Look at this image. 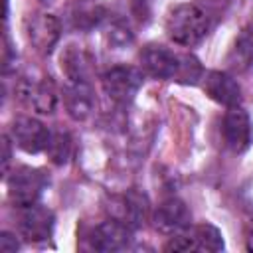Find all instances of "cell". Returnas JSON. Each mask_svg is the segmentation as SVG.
Listing matches in <instances>:
<instances>
[{"label":"cell","instance_id":"cell-1","mask_svg":"<svg viewBox=\"0 0 253 253\" xmlns=\"http://www.w3.org/2000/svg\"><path fill=\"white\" fill-rule=\"evenodd\" d=\"M140 69L144 75L162 81H180L194 85L202 79L204 69L190 53H176L160 43H146L138 53Z\"/></svg>","mask_w":253,"mask_h":253},{"label":"cell","instance_id":"cell-2","mask_svg":"<svg viewBox=\"0 0 253 253\" xmlns=\"http://www.w3.org/2000/svg\"><path fill=\"white\" fill-rule=\"evenodd\" d=\"M210 32L208 14L196 4H176L166 16V34L168 38L184 47L200 43Z\"/></svg>","mask_w":253,"mask_h":253},{"label":"cell","instance_id":"cell-3","mask_svg":"<svg viewBox=\"0 0 253 253\" xmlns=\"http://www.w3.org/2000/svg\"><path fill=\"white\" fill-rule=\"evenodd\" d=\"M144 83V71L132 65H115L101 77L103 91L117 105H128Z\"/></svg>","mask_w":253,"mask_h":253},{"label":"cell","instance_id":"cell-4","mask_svg":"<svg viewBox=\"0 0 253 253\" xmlns=\"http://www.w3.org/2000/svg\"><path fill=\"white\" fill-rule=\"evenodd\" d=\"M47 184L49 178L43 170L32 166H18L8 176V196L18 208L32 206L38 204Z\"/></svg>","mask_w":253,"mask_h":253},{"label":"cell","instance_id":"cell-5","mask_svg":"<svg viewBox=\"0 0 253 253\" xmlns=\"http://www.w3.org/2000/svg\"><path fill=\"white\" fill-rule=\"evenodd\" d=\"M166 251H221L223 235L211 223L190 225L186 231L172 235L164 245Z\"/></svg>","mask_w":253,"mask_h":253},{"label":"cell","instance_id":"cell-6","mask_svg":"<svg viewBox=\"0 0 253 253\" xmlns=\"http://www.w3.org/2000/svg\"><path fill=\"white\" fill-rule=\"evenodd\" d=\"M51 134L53 132L34 117H16L10 126V136L14 144L28 154H38L47 150Z\"/></svg>","mask_w":253,"mask_h":253},{"label":"cell","instance_id":"cell-7","mask_svg":"<svg viewBox=\"0 0 253 253\" xmlns=\"http://www.w3.org/2000/svg\"><path fill=\"white\" fill-rule=\"evenodd\" d=\"M26 38L36 51L47 55L61 38V24L53 14L47 12L30 14L26 18Z\"/></svg>","mask_w":253,"mask_h":253},{"label":"cell","instance_id":"cell-8","mask_svg":"<svg viewBox=\"0 0 253 253\" xmlns=\"http://www.w3.org/2000/svg\"><path fill=\"white\" fill-rule=\"evenodd\" d=\"M18 97L40 115H51L57 107V91L49 77H24L18 85Z\"/></svg>","mask_w":253,"mask_h":253},{"label":"cell","instance_id":"cell-9","mask_svg":"<svg viewBox=\"0 0 253 253\" xmlns=\"http://www.w3.org/2000/svg\"><path fill=\"white\" fill-rule=\"evenodd\" d=\"M223 140L235 154H243L253 142V121L241 107H229L223 117Z\"/></svg>","mask_w":253,"mask_h":253},{"label":"cell","instance_id":"cell-10","mask_svg":"<svg viewBox=\"0 0 253 253\" xmlns=\"http://www.w3.org/2000/svg\"><path fill=\"white\" fill-rule=\"evenodd\" d=\"M18 227L28 241H47L51 239L53 227H55L53 211L42 204L24 206L20 208Z\"/></svg>","mask_w":253,"mask_h":253},{"label":"cell","instance_id":"cell-11","mask_svg":"<svg viewBox=\"0 0 253 253\" xmlns=\"http://www.w3.org/2000/svg\"><path fill=\"white\" fill-rule=\"evenodd\" d=\"M89 243L95 251H103V253L125 251L132 243V229L119 219H109L99 223L91 231Z\"/></svg>","mask_w":253,"mask_h":253},{"label":"cell","instance_id":"cell-12","mask_svg":"<svg viewBox=\"0 0 253 253\" xmlns=\"http://www.w3.org/2000/svg\"><path fill=\"white\" fill-rule=\"evenodd\" d=\"M154 225L166 235H178L192 225V211L180 198H166L154 211Z\"/></svg>","mask_w":253,"mask_h":253},{"label":"cell","instance_id":"cell-13","mask_svg":"<svg viewBox=\"0 0 253 253\" xmlns=\"http://www.w3.org/2000/svg\"><path fill=\"white\" fill-rule=\"evenodd\" d=\"M204 89L211 101L225 105L227 109L241 105V87L235 81V77L225 71H210L204 77Z\"/></svg>","mask_w":253,"mask_h":253},{"label":"cell","instance_id":"cell-14","mask_svg":"<svg viewBox=\"0 0 253 253\" xmlns=\"http://www.w3.org/2000/svg\"><path fill=\"white\" fill-rule=\"evenodd\" d=\"M63 105L73 121H87L95 111V95L89 81H69L63 91Z\"/></svg>","mask_w":253,"mask_h":253},{"label":"cell","instance_id":"cell-15","mask_svg":"<svg viewBox=\"0 0 253 253\" xmlns=\"http://www.w3.org/2000/svg\"><path fill=\"white\" fill-rule=\"evenodd\" d=\"M119 206H121L119 221L126 223L130 229H138L146 223L148 213H150V202H148V196L144 192L128 190L119 200Z\"/></svg>","mask_w":253,"mask_h":253},{"label":"cell","instance_id":"cell-16","mask_svg":"<svg viewBox=\"0 0 253 253\" xmlns=\"http://www.w3.org/2000/svg\"><path fill=\"white\" fill-rule=\"evenodd\" d=\"M227 63L231 71L243 73L253 67V30L245 28L233 42V47L229 49Z\"/></svg>","mask_w":253,"mask_h":253},{"label":"cell","instance_id":"cell-17","mask_svg":"<svg viewBox=\"0 0 253 253\" xmlns=\"http://www.w3.org/2000/svg\"><path fill=\"white\" fill-rule=\"evenodd\" d=\"M61 69L69 81H89V57L77 45H67L61 53Z\"/></svg>","mask_w":253,"mask_h":253},{"label":"cell","instance_id":"cell-18","mask_svg":"<svg viewBox=\"0 0 253 253\" xmlns=\"http://www.w3.org/2000/svg\"><path fill=\"white\" fill-rule=\"evenodd\" d=\"M45 152L49 154L51 162H55L57 166L67 164V160L71 156V138H69V134L67 132H53Z\"/></svg>","mask_w":253,"mask_h":253},{"label":"cell","instance_id":"cell-19","mask_svg":"<svg viewBox=\"0 0 253 253\" xmlns=\"http://www.w3.org/2000/svg\"><path fill=\"white\" fill-rule=\"evenodd\" d=\"M130 40H132V34H130V30H128L125 24H119V22L111 24V30H109V42H111V43H115V45H125V43H128Z\"/></svg>","mask_w":253,"mask_h":253},{"label":"cell","instance_id":"cell-20","mask_svg":"<svg viewBox=\"0 0 253 253\" xmlns=\"http://www.w3.org/2000/svg\"><path fill=\"white\" fill-rule=\"evenodd\" d=\"M0 249H2L4 253H12V251L20 249V243L16 241V237H14L12 233L2 231V235H0Z\"/></svg>","mask_w":253,"mask_h":253},{"label":"cell","instance_id":"cell-21","mask_svg":"<svg viewBox=\"0 0 253 253\" xmlns=\"http://www.w3.org/2000/svg\"><path fill=\"white\" fill-rule=\"evenodd\" d=\"M8 166H10V146H8V138H4V174H8Z\"/></svg>","mask_w":253,"mask_h":253},{"label":"cell","instance_id":"cell-22","mask_svg":"<svg viewBox=\"0 0 253 253\" xmlns=\"http://www.w3.org/2000/svg\"><path fill=\"white\" fill-rule=\"evenodd\" d=\"M249 241H251V243H249V247L253 249V225H251V237H249Z\"/></svg>","mask_w":253,"mask_h":253},{"label":"cell","instance_id":"cell-23","mask_svg":"<svg viewBox=\"0 0 253 253\" xmlns=\"http://www.w3.org/2000/svg\"><path fill=\"white\" fill-rule=\"evenodd\" d=\"M40 2H43V4H49V2H53V0H40Z\"/></svg>","mask_w":253,"mask_h":253}]
</instances>
